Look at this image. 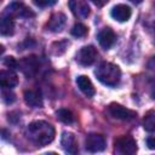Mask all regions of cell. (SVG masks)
I'll use <instances>...</instances> for the list:
<instances>
[{
  "label": "cell",
  "instance_id": "obj_14",
  "mask_svg": "<svg viewBox=\"0 0 155 155\" xmlns=\"http://www.w3.org/2000/svg\"><path fill=\"white\" fill-rule=\"evenodd\" d=\"M0 84L2 88H12L18 84V78L13 70H1L0 71Z\"/></svg>",
  "mask_w": 155,
  "mask_h": 155
},
{
  "label": "cell",
  "instance_id": "obj_5",
  "mask_svg": "<svg viewBox=\"0 0 155 155\" xmlns=\"http://www.w3.org/2000/svg\"><path fill=\"white\" fill-rule=\"evenodd\" d=\"M97 56H98V52L93 46L91 45L84 46L76 53V62L81 65H91L97 59Z\"/></svg>",
  "mask_w": 155,
  "mask_h": 155
},
{
  "label": "cell",
  "instance_id": "obj_4",
  "mask_svg": "<svg viewBox=\"0 0 155 155\" xmlns=\"http://www.w3.org/2000/svg\"><path fill=\"white\" fill-rule=\"evenodd\" d=\"M107 147L105 138L99 133H90L85 139V148L90 153L103 151Z\"/></svg>",
  "mask_w": 155,
  "mask_h": 155
},
{
  "label": "cell",
  "instance_id": "obj_25",
  "mask_svg": "<svg viewBox=\"0 0 155 155\" xmlns=\"http://www.w3.org/2000/svg\"><path fill=\"white\" fill-rule=\"evenodd\" d=\"M147 145H148L149 149L155 150V137H150V138H148V140H147Z\"/></svg>",
  "mask_w": 155,
  "mask_h": 155
},
{
  "label": "cell",
  "instance_id": "obj_10",
  "mask_svg": "<svg viewBox=\"0 0 155 155\" xmlns=\"http://www.w3.org/2000/svg\"><path fill=\"white\" fill-rule=\"evenodd\" d=\"M97 39H98L99 45H101L104 50H108V48H110V47L115 44V41H116V35H115V33L113 31V29H110V28H103V29L98 33Z\"/></svg>",
  "mask_w": 155,
  "mask_h": 155
},
{
  "label": "cell",
  "instance_id": "obj_8",
  "mask_svg": "<svg viewBox=\"0 0 155 155\" xmlns=\"http://www.w3.org/2000/svg\"><path fill=\"white\" fill-rule=\"evenodd\" d=\"M5 13L7 15H11L12 17H24V18H28V17H34V12L28 7L25 6L24 4L22 2H15L12 5H10Z\"/></svg>",
  "mask_w": 155,
  "mask_h": 155
},
{
  "label": "cell",
  "instance_id": "obj_1",
  "mask_svg": "<svg viewBox=\"0 0 155 155\" xmlns=\"http://www.w3.org/2000/svg\"><path fill=\"white\" fill-rule=\"evenodd\" d=\"M28 137L38 145H47L54 138V127L46 121H33L27 128Z\"/></svg>",
  "mask_w": 155,
  "mask_h": 155
},
{
  "label": "cell",
  "instance_id": "obj_28",
  "mask_svg": "<svg viewBox=\"0 0 155 155\" xmlns=\"http://www.w3.org/2000/svg\"><path fill=\"white\" fill-rule=\"evenodd\" d=\"M130 1H131V2H133V4H136V5H137V4H140V2H142V1H143V0H130Z\"/></svg>",
  "mask_w": 155,
  "mask_h": 155
},
{
  "label": "cell",
  "instance_id": "obj_27",
  "mask_svg": "<svg viewBox=\"0 0 155 155\" xmlns=\"http://www.w3.org/2000/svg\"><path fill=\"white\" fill-rule=\"evenodd\" d=\"M148 68L155 71V57H153V58L149 59V62H148Z\"/></svg>",
  "mask_w": 155,
  "mask_h": 155
},
{
  "label": "cell",
  "instance_id": "obj_16",
  "mask_svg": "<svg viewBox=\"0 0 155 155\" xmlns=\"http://www.w3.org/2000/svg\"><path fill=\"white\" fill-rule=\"evenodd\" d=\"M24 102L27 105L31 108H41L42 107V98L39 91H25L24 92Z\"/></svg>",
  "mask_w": 155,
  "mask_h": 155
},
{
  "label": "cell",
  "instance_id": "obj_26",
  "mask_svg": "<svg viewBox=\"0 0 155 155\" xmlns=\"http://www.w3.org/2000/svg\"><path fill=\"white\" fill-rule=\"evenodd\" d=\"M97 7H102V6H104L109 0H91Z\"/></svg>",
  "mask_w": 155,
  "mask_h": 155
},
{
  "label": "cell",
  "instance_id": "obj_7",
  "mask_svg": "<svg viewBox=\"0 0 155 155\" xmlns=\"http://www.w3.org/2000/svg\"><path fill=\"white\" fill-rule=\"evenodd\" d=\"M18 67L24 73V75H27L28 78H31L38 71L39 62H38L35 56H29V57H25V58L21 59L19 63H18Z\"/></svg>",
  "mask_w": 155,
  "mask_h": 155
},
{
  "label": "cell",
  "instance_id": "obj_19",
  "mask_svg": "<svg viewBox=\"0 0 155 155\" xmlns=\"http://www.w3.org/2000/svg\"><path fill=\"white\" fill-rule=\"evenodd\" d=\"M56 115L58 117L59 121L64 122V124H71L75 121V115L69 110V109H65V108H61L56 111Z\"/></svg>",
  "mask_w": 155,
  "mask_h": 155
},
{
  "label": "cell",
  "instance_id": "obj_13",
  "mask_svg": "<svg viewBox=\"0 0 155 155\" xmlns=\"http://www.w3.org/2000/svg\"><path fill=\"white\" fill-rule=\"evenodd\" d=\"M65 23H67L65 15L62 13V12H56V13H53L50 17V19L47 22V28L51 31H53V33H58V31H62L63 30Z\"/></svg>",
  "mask_w": 155,
  "mask_h": 155
},
{
  "label": "cell",
  "instance_id": "obj_23",
  "mask_svg": "<svg viewBox=\"0 0 155 155\" xmlns=\"http://www.w3.org/2000/svg\"><path fill=\"white\" fill-rule=\"evenodd\" d=\"M57 0H33V2L39 7H47L56 4Z\"/></svg>",
  "mask_w": 155,
  "mask_h": 155
},
{
  "label": "cell",
  "instance_id": "obj_6",
  "mask_svg": "<svg viewBox=\"0 0 155 155\" xmlns=\"http://www.w3.org/2000/svg\"><path fill=\"white\" fill-rule=\"evenodd\" d=\"M110 115L115 119H119V120H132L136 117V113L122 107L121 104H117V103H111L108 108Z\"/></svg>",
  "mask_w": 155,
  "mask_h": 155
},
{
  "label": "cell",
  "instance_id": "obj_21",
  "mask_svg": "<svg viewBox=\"0 0 155 155\" xmlns=\"http://www.w3.org/2000/svg\"><path fill=\"white\" fill-rule=\"evenodd\" d=\"M2 63H4L5 67H7V68L11 69V70L17 69V67H18V62H17L13 57H5L4 61H2Z\"/></svg>",
  "mask_w": 155,
  "mask_h": 155
},
{
  "label": "cell",
  "instance_id": "obj_20",
  "mask_svg": "<svg viewBox=\"0 0 155 155\" xmlns=\"http://www.w3.org/2000/svg\"><path fill=\"white\" fill-rule=\"evenodd\" d=\"M87 31H88V28H87L85 24H82V23H76V24H74V27H73L71 30H70L71 35H73V36H76V38H82V36H85V35L87 34Z\"/></svg>",
  "mask_w": 155,
  "mask_h": 155
},
{
  "label": "cell",
  "instance_id": "obj_2",
  "mask_svg": "<svg viewBox=\"0 0 155 155\" xmlns=\"http://www.w3.org/2000/svg\"><path fill=\"white\" fill-rule=\"evenodd\" d=\"M94 74H96L97 79L107 86H116L121 79L120 68L113 63H109V62L101 63L97 67Z\"/></svg>",
  "mask_w": 155,
  "mask_h": 155
},
{
  "label": "cell",
  "instance_id": "obj_9",
  "mask_svg": "<svg viewBox=\"0 0 155 155\" xmlns=\"http://www.w3.org/2000/svg\"><path fill=\"white\" fill-rule=\"evenodd\" d=\"M69 8L78 18H86L90 15V6L86 0H69Z\"/></svg>",
  "mask_w": 155,
  "mask_h": 155
},
{
  "label": "cell",
  "instance_id": "obj_12",
  "mask_svg": "<svg viewBox=\"0 0 155 155\" xmlns=\"http://www.w3.org/2000/svg\"><path fill=\"white\" fill-rule=\"evenodd\" d=\"M110 15L111 17L117 21V22H126L130 19L131 15H132V10L130 6L127 5H124V4H119V5H115L111 11H110Z\"/></svg>",
  "mask_w": 155,
  "mask_h": 155
},
{
  "label": "cell",
  "instance_id": "obj_15",
  "mask_svg": "<svg viewBox=\"0 0 155 155\" xmlns=\"http://www.w3.org/2000/svg\"><path fill=\"white\" fill-rule=\"evenodd\" d=\"M76 84H78L80 91H81L85 96H87V97H93V96H94L96 90H94V87H93L92 81L88 79V76H86V75H80V76H78V78H76Z\"/></svg>",
  "mask_w": 155,
  "mask_h": 155
},
{
  "label": "cell",
  "instance_id": "obj_17",
  "mask_svg": "<svg viewBox=\"0 0 155 155\" xmlns=\"http://www.w3.org/2000/svg\"><path fill=\"white\" fill-rule=\"evenodd\" d=\"M15 17H12L11 15L4 13L1 17V22H0V31L2 35H12L13 30H15Z\"/></svg>",
  "mask_w": 155,
  "mask_h": 155
},
{
  "label": "cell",
  "instance_id": "obj_18",
  "mask_svg": "<svg viewBox=\"0 0 155 155\" xmlns=\"http://www.w3.org/2000/svg\"><path fill=\"white\" fill-rule=\"evenodd\" d=\"M143 127L148 132H155V110H149L144 115Z\"/></svg>",
  "mask_w": 155,
  "mask_h": 155
},
{
  "label": "cell",
  "instance_id": "obj_24",
  "mask_svg": "<svg viewBox=\"0 0 155 155\" xmlns=\"http://www.w3.org/2000/svg\"><path fill=\"white\" fill-rule=\"evenodd\" d=\"M149 90H150V94L151 97L155 99V78H153L149 82Z\"/></svg>",
  "mask_w": 155,
  "mask_h": 155
},
{
  "label": "cell",
  "instance_id": "obj_22",
  "mask_svg": "<svg viewBox=\"0 0 155 155\" xmlns=\"http://www.w3.org/2000/svg\"><path fill=\"white\" fill-rule=\"evenodd\" d=\"M15 99H16V97H15V94L11 91H5V90L2 91V101L5 103L10 104V103L15 102Z\"/></svg>",
  "mask_w": 155,
  "mask_h": 155
},
{
  "label": "cell",
  "instance_id": "obj_3",
  "mask_svg": "<svg viewBox=\"0 0 155 155\" xmlns=\"http://www.w3.org/2000/svg\"><path fill=\"white\" fill-rule=\"evenodd\" d=\"M114 145H115V151L121 155H133L137 153L138 149L136 140L128 134L116 138Z\"/></svg>",
  "mask_w": 155,
  "mask_h": 155
},
{
  "label": "cell",
  "instance_id": "obj_11",
  "mask_svg": "<svg viewBox=\"0 0 155 155\" xmlns=\"http://www.w3.org/2000/svg\"><path fill=\"white\" fill-rule=\"evenodd\" d=\"M61 144H62V148L69 154H76L79 151L78 140L71 132H63L62 133Z\"/></svg>",
  "mask_w": 155,
  "mask_h": 155
}]
</instances>
